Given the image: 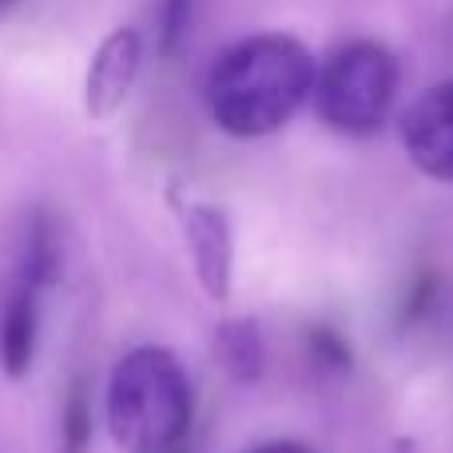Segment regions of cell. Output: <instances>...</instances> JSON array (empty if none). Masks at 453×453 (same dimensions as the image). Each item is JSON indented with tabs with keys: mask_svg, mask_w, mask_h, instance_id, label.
Segmentation results:
<instances>
[{
	"mask_svg": "<svg viewBox=\"0 0 453 453\" xmlns=\"http://www.w3.org/2000/svg\"><path fill=\"white\" fill-rule=\"evenodd\" d=\"M191 4H196V0H164V8H159V48H164L167 56H172L175 48L183 44V36H188Z\"/></svg>",
	"mask_w": 453,
	"mask_h": 453,
	"instance_id": "cell-12",
	"label": "cell"
},
{
	"mask_svg": "<svg viewBox=\"0 0 453 453\" xmlns=\"http://www.w3.org/2000/svg\"><path fill=\"white\" fill-rule=\"evenodd\" d=\"M143 68V36L135 28H116L100 40L84 76V111L92 119H111L127 104Z\"/></svg>",
	"mask_w": 453,
	"mask_h": 453,
	"instance_id": "cell-6",
	"label": "cell"
},
{
	"mask_svg": "<svg viewBox=\"0 0 453 453\" xmlns=\"http://www.w3.org/2000/svg\"><path fill=\"white\" fill-rule=\"evenodd\" d=\"M306 346H311L314 362L319 366H330V370H350V346L342 342V334L330 326H314L306 334Z\"/></svg>",
	"mask_w": 453,
	"mask_h": 453,
	"instance_id": "cell-11",
	"label": "cell"
},
{
	"mask_svg": "<svg viewBox=\"0 0 453 453\" xmlns=\"http://www.w3.org/2000/svg\"><path fill=\"white\" fill-rule=\"evenodd\" d=\"M430 303H434V274L422 271V274L414 279V287H410L406 303H402V319H406V322H418L426 311H430Z\"/></svg>",
	"mask_w": 453,
	"mask_h": 453,
	"instance_id": "cell-13",
	"label": "cell"
},
{
	"mask_svg": "<svg viewBox=\"0 0 453 453\" xmlns=\"http://www.w3.org/2000/svg\"><path fill=\"white\" fill-rule=\"evenodd\" d=\"M402 143L426 180L453 183V80L426 88L402 111Z\"/></svg>",
	"mask_w": 453,
	"mask_h": 453,
	"instance_id": "cell-4",
	"label": "cell"
},
{
	"mask_svg": "<svg viewBox=\"0 0 453 453\" xmlns=\"http://www.w3.org/2000/svg\"><path fill=\"white\" fill-rule=\"evenodd\" d=\"M12 4H16V0H0V16H4L8 8H12Z\"/></svg>",
	"mask_w": 453,
	"mask_h": 453,
	"instance_id": "cell-15",
	"label": "cell"
},
{
	"mask_svg": "<svg viewBox=\"0 0 453 453\" xmlns=\"http://www.w3.org/2000/svg\"><path fill=\"white\" fill-rule=\"evenodd\" d=\"M215 362L231 382H258L266 366L263 334L255 319H226L215 334Z\"/></svg>",
	"mask_w": 453,
	"mask_h": 453,
	"instance_id": "cell-8",
	"label": "cell"
},
{
	"mask_svg": "<svg viewBox=\"0 0 453 453\" xmlns=\"http://www.w3.org/2000/svg\"><path fill=\"white\" fill-rule=\"evenodd\" d=\"M64 274V250H60V234H56V223L48 219L44 211H36L28 219V231H24V247H20V271H16V282H28L36 290L56 287Z\"/></svg>",
	"mask_w": 453,
	"mask_h": 453,
	"instance_id": "cell-9",
	"label": "cell"
},
{
	"mask_svg": "<svg viewBox=\"0 0 453 453\" xmlns=\"http://www.w3.org/2000/svg\"><path fill=\"white\" fill-rule=\"evenodd\" d=\"M104 418L124 453H175L196 418V394L183 362L164 346L127 350L111 366Z\"/></svg>",
	"mask_w": 453,
	"mask_h": 453,
	"instance_id": "cell-2",
	"label": "cell"
},
{
	"mask_svg": "<svg viewBox=\"0 0 453 453\" xmlns=\"http://www.w3.org/2000/svg\"><path fill=\"white\" fill-rule=\"evenodd\" d=\"M319 60L290 32H255L234 40L207 72V111L234 140H263L295 119L311 100Z\"/></svg>",
	"mask_w": 453,
	"mask_h": 453,
	"instance_id": "cell-1",
	"label": "cell"
},
{
	"mask_svg": "<svg viewBox=\"0 0 453 453\" xmlns=\"http://www.w3.org/2000/svg\"><path fill=\"white\" fill-rule=\"evenodd\" d=\"M60 441L64 453H84L92 441V402H88V386L76 382L68 390V402L60 410Z\"/></svg>",
	"mask_w": 453,
	"mask_h": 453,
	"instance_id": "cell-10",
	"label": "cell"
},
{
	"mask_svg": "<svg viewBox=\"0 0 453 453\" xmlns=\"http://www.w3.org/2000/svg\"><path fill=\"white\" fill-rule=\"evenodd\" d=\"M250 453H306L303 446H295V441H271V446H258Z\"/></svg>",
	"mask_w": 453,
	"mask_h": 453,
	"instance_id": "cell-14",
	"label": "cell"
},
{
	"mask_svg": "<svg viewBox=\"0 0 453 453\" xmlns=\"http://www.w3.org/2000/svg\"><path fill=\"white\" fill-rule=\"evenodd\" d=\"M175 211H180L183 242H188L199 287L207 290V298L226 303V295H231V271H234V234H231L226 211L219 203H207V199L175 203Z\"/></svg>",
	"mask_w": 453,
	"mask_h": 453,
	"instance_id": "cell-5",
	"label": "cell"
},
{
	"mask_svg": "<svg viewBox=\"0 0 453 453\" xmlns=\"http://www.w3.org/2000/svg\"><path fill=\"white\" fill-rule=\"evenodd\" d=\"M398 92V60L378 40H350L319 72L311 100L319 119L338 135H374Z\"/></svg>",
	"mask_w": 453,
	"mask_h": 453,
	"instance_id": "cell-3",
	"label": "cell"
},
{
	"mask_svg": "<svg viewBox=\"0 0 453 453\" xmlns=\"http://www.w3.org/2000/svg\"><path fill=\"white\" fill-rule=\"evenodd\" d=\"M175 453H188V449H183V446H180V449H175Z\"/></svg>",
	"mask_w": 453,
	"mask_h": 453,
	"instance_id": "cell-16",
	"label": "cell"
},
{
	"mask_svg": "<svg viewBox=\"0 0 453 453\" xmlns=\"http://www.w3.org/2000/svg\"><path fill=\"white\" fill-rule=\"evenodd\" d=\"M40 350V290L16 282L0 311V370L12 382H24Z\"/></svg>",
	"mask_w": 453,
	"mask_h": 453,
	"instance_id": "cell-7",
	"label": "cell"
}]
</instances>
